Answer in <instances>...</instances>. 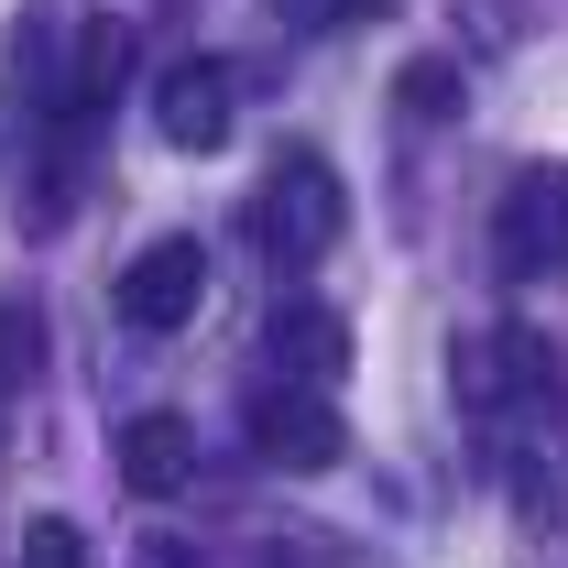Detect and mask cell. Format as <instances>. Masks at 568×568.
I'll list each match as a JSON object with an SVG mask.
<instances>
[{
    "instance_id": "cell-1",
    "label": "cell",
    "mask_w": 568,
    "mask_h": 568,
    "mask_svg": "<svg viewBox=\"0 0 568 568\" xmlns=\"http://www.w3.org/2000/svg\"><path fill=\"white\" fill-rule=\"evenodd\" d=\"M197 295H209V241L197 230H164V241H142L132 263H121V328L175 339L197 317Z\"/></svg>"
},
{
    "instance_id": "cell-2",
    "label": "cell",
    "mask_w": 568,
    "mask_h": 568,
    "mask_svg": "<svg viewBox=\"0 0 568 568\" xmlns=\"http://www.w3.org/2000/svg\"><path fill=\"white\" fill-rule=\"evenodd\" d=\"M493 252H503V274H514V284L568 274V164H525V175L503 186Z\"/></svg>"
},
{
    "instance_id": "cell-3",
    "label": "cell",
    "mask_w": 568,
    "mask_h": 568,
    "mask_svg": "<svg viewBox=\"0 0 568 568\" xmlns=\"http://www.w3.org/2000/svg\"><path fill=\"white\" fill-rule=\"evenodd\" d=\"M252 448H263L274 470H339V459H351V426H339L328 394L274 383V394H252Z\"/></svg>"
},
{
    "instance_id": "cell-4",
    "label": "cell",
    "mask_w": 568,
    "mask_h": 568,
    "mask_svg": "<svg viewBox=\"0 0 568 568\" xmlns=\"http://www.w3.org/2000/svg\"><path fill=\"white\" fill-rule=\"evenodd\" d=\"M263 241H274L284 263H317L328 241H339V175L317 164V153H284L274 186H263Z\"/></svg>"
},
{
    "instance_id": "cell-5",
    "label": "cell",
    "mask_w": 568,
    "mask_h": 568,
    "mask_svg": "<svg viewBox=\"0 0 568 568\" xmlns=\"http://www.w3.org/2000/svg\"><path fill=\"white\" fill-rule=\"evenodd\" d=\"M153 121H164V142H175V153H219V142H230V67H219V55L164 67V88H153Z\"/></svg>"
},
{
    "instance_id": "cell-6",
    "label": "cell",
    "mask_w": 568,
    "mask_h": 568,
    "mask_svg": "<svg viewBox=\"0 0 568 568\" xmlns=\"http://www.w3.org/2000/svg\"><path fill=\"white\" fill-rule=\"evenodd\" d=\"M110 459H121V481H132L142 503H164L175 481H186V459H197V437H186V416H132L121 437H110Z\"/></svg>"
},
{
    "instance_id": "cell-7",
    "label": "cell",
    "mask_w": 568,
    "mask_h": 568,
    "mask_svg": "<svg viewBox=\"0 0 568 568\" xmlns=\"http://www.w3.org/2000/svg\"><path fill=\"white\" fill-rule=\"evenodd\" d=\"M274 361L306 383V394H328V383L351 372V328H339L328 306H274Z\"/></svg>"
},
{
    "instance_id": "cell-8",
    "label": "cell",
    "mask_w": 568,
    "mask_h": 568,
    "mask_svg": "<svg viewBox=\"0 0 568 568\" xmlns=\"http://www.w3.org/2000/svg\"><path fill=\"white\" fill-rule=\"evenodd\" d=\"M33 372H44V317H33L22 295H0V405H11Z\"/></svg>"
},
{
    "instance_id": "cell-9",
    "label": "cell",
    "mask_w": 568,
    "mask_h": 568,
    "mask_svg": "<svg viewBox=\"0 0 568 568\" xmlns=\"http://www.w3.org/2000/svg\"><path fill=\"white\" fill-rule=\"evenodd\" d=\"M11 568H88V536H77L67 514H33L22 547H11Z\"/></svg>"
},
{
    "instance_id": "cell-10",
    "label": "cell",
    "mask_w": 568,
    "mask_h": 568,
    "mask_svg": "<svg viewBox=\"0 0 568 568\" xmlns=\"http://www.w3.org/2000/svg\"><path fill=\"white\" fill-rule=\"evenodd\" d=\"M394 99H405V110H416V121H437V110H448V99H459V67H448V55H416V67L394 77Z\"/></svg>"
},
{
    "instance_id": "cell-11",
    "label": "cell",
    "mask_w": 568,
    "mask_h": 568,
    "mask_svg": "<svg viewBox=\"0 0 568 568\" xmlns=\"http://www.w3.org/2000/svg\"><path fill=\"white\" fill-rule=\"evenodd\" d=\"M361 11H383V0H339V22H361Z\"/></svg>"
}]
</instances>
